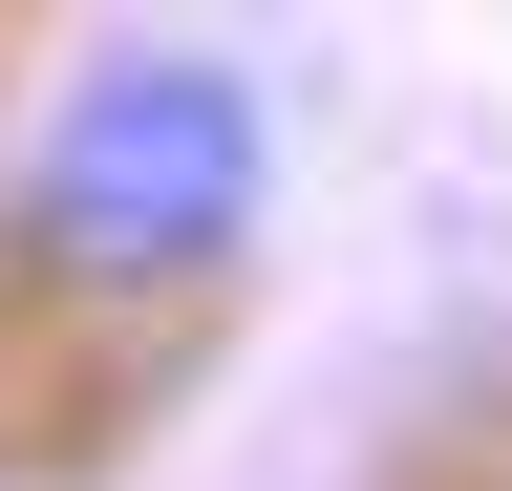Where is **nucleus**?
<instances>
[{
  "label": "nucleus",
  "instance_id": "1",
  "mask_svg": "<svg viewBox=\"0 0 512 491\" xmlns=\"http://www.w3.org/2000/svg\"><path fill=\"white\" fill-rule=\"evenodd\" d=\"M278 257V86L214 22H86L0 129V321L192 342Z\"/></svg>",
  "mask_w": 512,
  "mask_h": 491
}]
</instances>
